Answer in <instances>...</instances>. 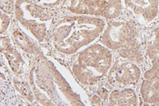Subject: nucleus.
<instances>
[{
	"mask_svg": "<svg viewBox=\"0 0 159 106\" xmlns=\"http://www.w3.org/2000/svg\"><path fill=\"white\" fill-rule=\"evenodd\" d=\"M105 25V21L96 16L80 15L64 17L52 29V46L62 54H75L98 38Z\"/></svg>",
	"mask_w": 159,
	"mask_h": 106,
	"instance_id": "obj_1",
	"label": "nucleus"
},
{
	"mask_svg": "<svg viewBox=\"0 0 159 106\" xmlns=\"http://www.w3.org/2000/svg\"><path fill=\"white\" fill-rule=\"evenodd\" d=\"M112 63L110 49L96 44L78 55L73 64L74 75L81 83L95 84L107 74Z\"/></svg>",
	"mask_w": 159,
	"mask_h": 106,
	"instance_id": "obj_2",
	"label": "nucleus"
},
{
	"mask_svg": "<svg viewBox=\"0 0 159 106\" xmlns=\"http://www.w3.org/2000/svg\"><path fill=\"white\" fill-rule=\"evenodd\" d=\"M131 22L112 21L103 32L100 43L110 50L117 51L123 58L136 61L137 33Z\"/></svg>",
	"mask_w": 159,
	"mask_h": 106,
	"instance_id": "obj_3",
	"label": "nucleus"
},
{
	"mask_svg": "<svg viewBox=\"0 0 159 106\" xmlns=\"http://www.w3.org/2000/svg\"><path fill=\"white\" fill-rule=\"evenodd\" d=\"M119 58L114 64L109 73L110 82L120 83L122 85H135L141 76V70L135 61Z\"/></svg>",
	"mask_w": 159,
	"mask_h": 106,
	"instance_id": "obj_4",
	"label": "nucleus"
},
{
	"mask_svg": "<svg viewBox=\"0 0 159 106\" xmlns=\"http://www.w3.org/2000/svg\"><path fill=\"white\" fill-rule=\"evenodd\" d=\"M124 3L146 23L152 22L158 15L159 0H124Z\"/></svg>",
	"mask_w": 159,
	"mask_h": 106,
	"instance_id": "obj_5",
	"label": "nucleus"
},
{
	"mask_svg": "<svg viewBox=\"0 0 159 106\" xmlns=\"http://www.w3.org/2000/svg\"><path fill=\"white\" fill-rule=\"evenodd\" d=\"M141 94L148 104L159 105V67H152L145 76Z\"/></svg>",
	"mask_w": 159,
	"mask_h": 106,
	"instance_id": "obj_6",
	"label": "nucleus"
},
{
	"mask_svg": "<svg viewBox=\"0 0 159 106\" xmlns=\"http://www.w3.org/2000/svg\"><path fill=\"white\" fill-rule=\"evenodd\" d=\"M107 0H70L66 9L75 15L101 16Z\"/></svg>",
	"mask_w": 159,
	"mask_h": 106,
	"instance_id": "obj_7",
	"label": "nucleus"
},
{
	"mask_svg": "<svg viewBox=\"0 0 159 106\" xmlns=\"http://www.w3.org/2000/svg\"><path fill=\"white\" fill-rule=\"evenodd\" d=\"M110 105H136L137 97L135 92L130 88H125L121 90H115L109 96Z\"/></svg>",
	"mask_w": 159,
	"mask_h": 106,
	"instance_id": "obj_8",
	"label": "nucleus"
},
{
	"mask_svg": "<svg viewBox=\"0 0 159 106\" xmlns=\"http://www.w3.org/2000/svg\"><path fill=\"white\" fill-rule=\"evenodd\" d=\"M123 13L122 0H107L105 8L102 12L104 18L114 20L118 18Z\"/></svg>",
	"mask_w": 159,
	"mask_h": 106,
	"instance_id": "obj_9",
	"label": "nucleus"
},
{
	"mask_svg": "<svg viewBox=\"0 0 159 106\" xmlns=\"http://www.w3.org/2000/svg\"><path fill=\"white\" fill-rule=\"evenodd\" d=\"M14 41L17 44V46L21 47L24 51L30 53V54H36L37 51V47L34 45V43L24 34H22L20 31H15L13 35Z\"/></svg>",
	"mask_w": 159,
	"mask_h": 106,
	"instance_id": "obj_10",
	"label": "nucleus"
},
{
	"mask_svg": "<svg viewBox=\"0 0 159 106\" xmlns=\"http://www.w3.org/2000/svg\"><path fill=\"white\" fill-rule=\"evenodd\" d=\"M147 54L152 61L153 67H159V30L155 35L153 43L147 49Z\"/></svg>",
	"mask_w": 159,
	"mask_h": 106,
	"instance_id": "obj_11",
	"label": "nucleus"
}]
</instances>
